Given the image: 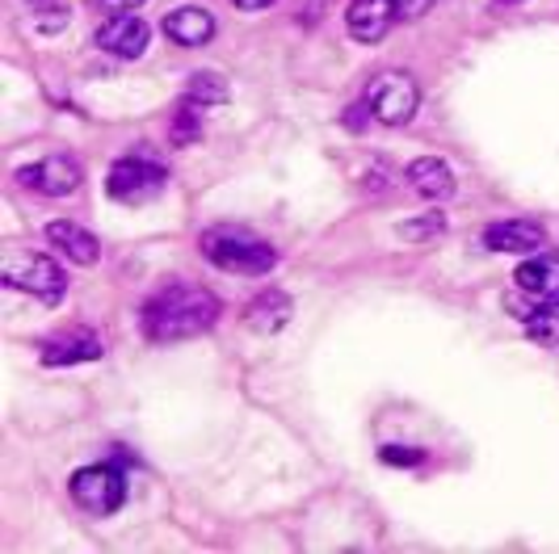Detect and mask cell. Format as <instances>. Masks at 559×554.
Here are the masks:
<instances>
[{"instance_id": "obj_2", "label": "cell", "mask_w": 559, "mask_h": 554, "mask_svg": "<svg viewBox=\"0 0 559 554\" xmlns=\"http://www.w3.org/2000/svg\"><path fill=\"white\" fill-rule=\"evenodd\" d=\"M202 256L224 269V274L240 277H261L278 265V249L265 244L261 236H252L249 227H236V222H219V227H206L202 240H198Z\"/></svg>"}, {"instance_id": "obj_23", "label": "cell", "mask_w": 559, "mask_h": 554, "mask_svg": "<svg viewBox=\"0 0 559 554\" xmlns=\"http://www.w3.org/2000/svg\"><path fill=\"white\" fill-rule=\"evenodd\" d=\"M324 9H329V0H304V9H299V22H304V26H316V22L324 17Z\"/></svg>"}, {"instance_id": "obj_8", "label": "cell", "mask_w": 559, "mask_h": 554, "mask_svg": "<svg viewBox=\"0 0 559 554\" xmlns=\"http://www.w3.org/2000/svg\"><path fill=\"white\" fill-rule=\"evenodd\" d=\"M147 38H152V29L135 9L131 13H110V22L97 26V47L118 59H140L147 51Z\"/></svg>"}, {"instance_id": "obj_24", "label": "cell", "mask_w": 559, "mask_h": 554, "mask_svg": "<svg viewBox=\"0 0 559 554\" xmlns=\"http://www.w3.org/2000/svg\"><path fill=\"white\" fill-rule=\"evenodd\" d=\"M93 9H102V13H131V9H140L143 0H88Z\"/></svg>"}, {"instance_id": "obj_9", "label": "cell", "mask_w": 559, "mask_h": 554, "mask_svg": "<svg viewBox=\"0 0 559 554\" xmlns=\"http://www.w3.org/2000/svg\"><path fill=\"white\" fill-rule=\"evenodd\" d=\"M106 353V345H102V336L93 333V328H68V333H56L43 340V349H38V361L43 365H81V361H97Z\"/></svg>"}, {"instance_id": "obj_13", "label": "cell", "mask_w": 559, "mask_h": 554, "mask_svg": "<svg viewBox=\"0 0 559 554\" xmlns=\"http://www.w3.org/2000/svg\"><path fill=\"white\" fill-rule=\"evenodd\" d=\"M543 240H547L543 222H531V219L488 222V231H484V244L492 252H534Z\"/></svg>"}, {"instance_id": "obj_25", "label": "cell", "mask_w": 559, "mask_h": 554, "mask_svg": "<svg viewBox=\"0 0 559 554\" xmlns=\"http://www.w3.org/2000/svg\"><path fill=\"white\" fill-rule=\"evenodd\" d=\"M240 13H261V9H270V4H278V0H231Z\"/></svg>"}, {"instance_id": "obj_22", "label": "cell", "mask_w": 559, "mask_h": 554, "mask_svg": "<svg viewBox=\"0 0 559 554\" xmlns=\"http://www.w3.org/2000/svg\"><path fill=\"white\" fill-rule=\"evenodd\" d=\"M438 0H395V22H420Z\"/></svg>"}, {"instance_id": "obj_15", "label": "cell", "mask_w": 559, "mask_h": 554, "mask_svg": "<svg viewBox=\"0 0 559 554\" xmlns=\"http://www.w3.org/2000/svg\"><path fill=\"white\" fill-rule=\"evenodd\" d=\"M290 315H295V303H290L286 290H261L249 303V311H245L252 333H265V336L282 333V328L290 324Z\"/></svg>"}, {"instance_id": "obj_4", "label": "cell", "mask_w": 559, "mask_h": 554, "mask_svg": "<svg viewBox=\"0 0 559 554\" xmlns=\"http://www.w3.org/2000/svg\"><path fill=\"white\" fill-rule=\"evenodd\" d=\"M417 106H420V84L413 72L388 68V72H379L374 81L366 84V110H370L374 122H383V127L413 122Z\"/></svg>"}, {"instance_id": "obj_18", "label": "cell", "mask_w": 559, "mask_h": 554, "mask_svg": "<svg viewBox=\"0 0 559 554\" xmlns=\"http://www.w3.org/2000/svg\"><path fill=\"white\" fill-rule=\"evenodd\" d=\"M447 215L442 210H429V215H417V219L400 222V240H413V244H425V240H442L447 236Z\"/></svg>"}, {"instance_id": "obj_12", "label": "cell", "mask_w": 559, "mask_h": 554, "mask_svg": "<svg viewBox=\"0 0 559 554\" xmlns=\"http://www.w3.org/2000/svg\"><path fill=\"white\" fill-rule=\"evenodd\" d=\"M215 17L206 13V9H198V4H186V9H173L165 17V38L168 43H177V47H202V43H211L215 38Z\"/></svg>"}, {"instance_id": "obj_3", "label": "cell", "mask_w": 559, "mask_h": 554, "mask_svg": "<svg viewBox=\"0 0 559 554\" xmlns=\"http://www.w3.org/2000/svg\"><path fill=\"white\" fill-rule=\"evenodd\" d=\"M168 181V165L160 156H152L147 147L140 152H127L110 165V177H106V194L114 202H147L165 190Z\"/></svg>"}, {"instance_id": "obj_11", "label": "cell", "mask_w": 559, "mask_h": 554, "mask_svg": "<svg viewBox=\"0 0 559 554\" xmlns=\"http://www.w3.org/2000/svg\"><path fill=\"white\" fill-rule=\"evenodd\" d=\"M47 240H51V244H56L72 265H97V256H102L97 236H93V231H84L81 222H72V219L47 222Z\"/></svg>"}, {"instance_id": "obj_1", "label": "cell", "mask_w": 559, "mask_h": 554, "mask_svg": "<svg viewBox=\"0 0 559 554\" xmlns=\"http://www.w3.org/2000/svg\"><path fill=\"white\" fill-rule=\"evenodd\" d=\"M215 320H219V299L211 290L194 286V281H165L160 290L147 294V303L140 311L143 336L156 340V345L211 333Z\"/></svg>"}, {"instance_id": "obj_19", "label": "cell", "mask_w": 559, "mask_h": 554, "mask_svg": "<svg viewBox=\"0 0 559 554\" xmlns=\"http://www.w3.org/2000/svg\"><path fill=\"white\" fill-rule=\"evenodd\" d=\"M186 101H194V106H224L227 81L219 76V72H198V76H190V93H186Z\"/></svg>"}, {"instance_id": "obj_21", "label": "cell", "mask_w": 559, "mask_h": 554, "mask_svg": "<svg viewBox=\"0 0 559 554\" xmlns=\"http://www.w3.org/2000/svg\"><path fill=\"white\" fill-rule=\"evenodd\" d=\"M379 458H383L388 467H417L420 458H425V449H413V445H383Z\"/></svg>"}, {"instance_id": "obj_7", "label": "cell", "mask_w": 559, "mask_h": 554, "mask_svg": "<svg viewBox=\"0 0 559 554\" xmlns=\"http://www.w3.org/2000/svg\"><path fill=\"white\" fill-rule=\"evenodd\" d=\"M13 181L38 197H68L84 185V168L76 156H43L34 165H22Z\"/></svg>"}, {"instance_id": "obj_10", "label": "cell", "mask_w": 559, "mask_h": 554, "mask_svg": "<svg viewBox=\"0 0 559 554\" xmlns=\"http://www.w3.org/2000/svg\"><path fill=\"white\" fill-rule=\"evenodd\" d=\"M395 22V0H349L345 26L358 43H379Z\"/></svg>"}, {"instance_id": "obj_17", "label": "cell", "mask_w": 559, "mask_h": 554, "mask_svg": "<svg viewBox=\"0 0 559 554\" xmlns=\"http://www.w3.org/2000/svg\"><path fill=\"white\" fill-rule=\"evenodd\" d=\"M526 336L538 345H559V299H543L526 315Z\"/></svg>"}, {"instance_id": "obj_20", "label": "cell", "mask_w": 559, "mask_h": 554, "mask_svg": "<svg viewBox=\"0 0 559 554\" xmlns=\"http://www.w3.org/2000/svg\"><path fill=\"white\" fill-rule=\"evenodd\" d=\"M198 135H202V122L194 113V101H186V110L177 113V122H173V143H194Z\"/></svg>"}, {"instance_id": "obj_6", "label": "cell", "mask_w": 559, "mask_h": 554, "mask_svg": "<svg viewBox=\"0 0 559 554\" xmlns=\"http://www.w3.org/2000/svg\"><path fill=\"white\" fill-rule=\"evenodd\" d=\"M72 499L81 504L84 513H97V517H110L127 504V479L110 462H97V467H81L72 474Z\"/></svg>"}, {"instance_id": "obj_16", "label": "cell", "mask_w": 559, "mask_h": 554, "mask_svg": "<svg viewBox=\"0 0 559 554\" xmlns=\"http://www.w3.org/2000/svg\"><path fill=\"white\" fill-rule=\"evenodd\" d=\"M513 281L534 294V299H559V256L556 252H543V256H531L518 265Z\"/></svg>"}, {"instance_id": "obj_5", "label": "cell", "mask_w": 559, "mask_h": 554, "mask_svg": "<svg viewBox=\"0 0 559 554\" xmlns=\"http://www.w3.org/2000/svg\"><path fill=\"white\" fill-rule=\"evenodd\" d=\"M0 281L9 286V290H22V294H34L38 303L47 306H59L63 303V294H68V274L59 269L51 256H29V252H17V256H9L4 265H0Z\"/></svg>"}, {"instance_id": "obj_14", "label": "cell", "mask_w": 559, "mask_h": 554, "mask_svg": "<svg viewBox=\"0 0 559 554\" xmlns=\"http://www.w3.org/2000/svg\"><path fill=\"white\" fill-rule=\"evenodd\" d=\"M408 185L417 190L425 202H450L454 197V172H450L447 160H438V156H420L408 165Z\"/></svg>"}]
</instances>
